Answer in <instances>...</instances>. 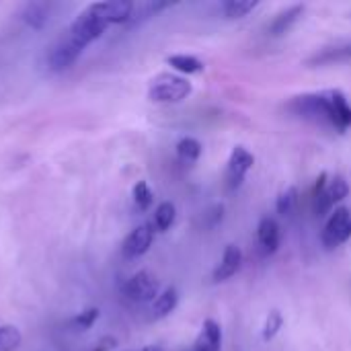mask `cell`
I'll list each match as a JSON object with an SVG mask.
<instances>
[{
	"label": "cell",
	"mask_w": 351,
	"mask_h": 351,
	"mask_svg": "<svg viewBox=\"0 0 351 351\" xmlns=\"http://www.w3.org/2000/svg\"><path fill=\"white\" fill-rule=\"evenodd\" d=\"M23 19L29 27L41 29L49 19V6L45 2H29L23 10Z\"/></svg>",
	"instance_id": "16"
},
{
	"label": "cell",
	"mask_w": 351,
	"mask_h": 351,
	"mask_svg": "<svg viewBox=\"0 0 351 351\" xmlns=\"http://www.w3.org/2000/svg\"><path fill=\"white\" fill-rule=\"evenodd\" d=\"M152 241H154V224H140L125 237L121 245V253L125 259H138L148 253Z\"/></svg>",
	"instance_id": "8"
},
{
	"label": "cell",
	"mask_w": 351,
	"mask_h": 351,
	"mask_svg": "<svg viewBox=\"0 0 351 351\" xmlns=\"http://www.w3.org/2000/svg\"><path fill=\"white\" fill-rule=\"evenodd\" d=\"M97 319H99V308H86V311H82L80 315H76V317L70 321V325H72L76 331H88V329L97 323Z\"/></svg>",
	"instance_id": "25"
},
{
	"label": "cell",
	"mask_w": 351,
	"mask_h": 351,
	"mask_svg": "<svg viewBox=\"0 0 351 351\" xmlns=\"http://www.w3.org/2000/svg\"><path fill=\"white\" fill-rule=\"evenodd\" d=\"M169 6H171L169 2H156V0L138 2V4H134V8H132V16H130L128 25H130V27L140 25L142 21H146V19L158 14L160 10H165V8H169Z\"/></svg>",
	"instance_id": "15"
},
{
	"label": "cell",
	"mask_w": 351,
	"mask_h": 351,
	"mask_svg": "<svg viewBox=\"0 0 351 351\" xmlns=\"http://www.w3.org/2000/svg\"><path fill=\"white\" fill-rule=\"evenodd\" d=\"M302 12H304V6H300V4L286 8L284 12H280V14L271 21V25H269V33H271L274 37H280V35L288 33V31H290V27H292V25L302 16Z\"/></svg>",
	"instance_id": "14"
},
{
	"label": "cell",
	"mask_w": 351,
	"mask_h": 351,
	"mask_svg": "<svg viewBox=\"0 0 351 351\" xmlns=\"http://www.w3.org/2000/svg\"><path fill=\"white\" fill-rule=\"evenodd\" d=\"M290 109L300 115L302 119H308L319 125L335 128V113H333V90L327 93H313V95H300L294 97L290 103Z\"/></svg>",
	"instance_id": "1"
},
{
	"label": "cell",
	"mask_w": 351,
	"mask_h": 351,
	"mask_svg": "<svg viewBox=\"0 0 351 351\" xmlns=\"http://www.w3.org/2000/svg\"><path fill=\"white\" fill-rule=\"evenodd\" d=\"M284 327V317L278 313V311H271L265 319V325H263V331H261V339L263 341H271L278 337L280 329Z\"/></svg>",
	"instance_id": "23"
},
{
	"label": "cell",
	"mask_w": 351,
	"mask_h": 351,
	"mask_svg": "<svg viewBox=\"0 0 351 351\" xmlns=\"http://www.w3.org/2000/svg\"><path fill=\"white\" fill-rule=\"evenodd\" d=\"M142 351H165L162 348H158V346H148V348H144Z\"/></svg>",
	"instance_id": "26"
},
{
	"label": "cell",
	"mask_w": 351,
	"mask_h": 351,
	"mask_svg": "<svg viewBox=\"0 0 351 351\" xmlns=\"http://www.w3.org/2000/svg\"><path fill=\"white\" fill-rule=\"evenodd\" d=\"M23 341V335L12 325H0V351H16Z\"/></svg>",
	"instance_id": "19"
},
{
	"label": "cell",
	"mask_w": 351,
	"mask_h": 351,
	"mask_svg": "<svg viewBox=\"0 0 351 351\" xmlns=\"http://www.w3.org/2000/svg\"><path fill=\"white\" fill-rule=\"evenodd\" d=\"M350 53H351V49H350Z\"/></svg>",
	"instance_id": "27"
},
{
	"label": "cell",
	"mask_w": 351,
	"mask_h": 351,
	"mask_svg": "<svg viewBox=\"0 0 351 351\" xmlns=\"http://www.w3.org/2000/svg\"><path fill=\"white\" fill-rule=\"evenodd\" d=\"M82 51H84V49H82L78 43H74L68 35L60 37V39L49 47V51H47V58H45L47 70H49V72H64V70H68V68L80 58Z\"/></svg>",
	"instance_id": "7"
},
{
	"label": "cell",
	"mask_w": 351,
	"mask_h": 351,
	"mask_svg": "<svg viewBox=\"0 0 351 351\" xmlns=\"http://www.w3.org/2000/svg\"><path fill=\"white\" fill-rule=\"evenodd\" d=\"M350 195V185L341 175L335 177H327V173H321V177L315 183V191H313V204H315V212L319 216L331 214L335 204L346 199Z\"/></svg>",
	"instance_id": "3"
},
{
	"label": "cell",
	"mask_w": 351,
	"mask_h": 351,
	"mask_svg": "<svg viewBox=\"0 0 351 351\" xmlns=\"http://www.w3.org/2000/svg\"><path fill=\"white\" fill-rule=\"evenodd\" d=\"M175 218H177L175 206H173L171 202H162V204L156 208V212H154V226H156V230H160V232L169 230V228L173 226Z\"/></svg>",
	"instance_id": "18"
},
{
	"label": "cell",
	"mask_w": 351,
	"mask_h": 351,
	"mask_svg": "<svg viewBox=\"0 0 351 351\" xmlns=\"http://www.w3.org/2000/svg\"><path fill=\"white\" fill-rule=\"evenodd\" d=\"M177 304H179V294H177V290H175V288L162 290V292L154 298V302H152V306H150V319L158 321V319L169 317V315L177 308Z\"/></svg>",
	"instance_id": "13"
},
{
	"label": "cell",
	"mask_w": 351,
	"mask_h": 351,
	"mask_svg": "<svg viewBox=\"0 0 351 351\" xmlns=\"http://www.w3.org/2000/svg\"><path fill=\"white\" fill-rule=\"evenodd\" d=\"M296 202H298V191H296L294 187H288L286 191L280 193V197H278V202H276L278 214H282V216L292 214L294 208H296Z\"/></svg>",
	"instance_id": "24"
},
{
	"label": "cell",
	"mask_w": 351,
	"mask_h": 351,
	"mask_svg": "<svg viewBox=\"0 0 351 351\" xmlns=\"http://www.w3.org/2000/svg\"><path fill=\"white\" fill-rule=\"evenodd\" d=\"M193 86L187 78L162 72L156 78H152L148 88V99L152 103H181L191 95Z\"/></svg>",
	"instance_id": "4"
},
{
	"label": "cell",
	"mask_w": 351,
	"mask_h": 351,
	"mask_svg": "<svg viewBox=\"0 0 351 351\" xmlns=\"http://www.w3.org/2000/svg\"><path fill=\"white\" fill-rule=\"evenodd\" d=\"M177 154L185 162H195L202 156V144L195 138H183L177 144Z\"/></svg>",
	"instance_id": "21"
},
{
	"label": "cell",
	"mask_w": 351,
	"mask_h": 351,
	"mask_svg": "<svg viewBox=\"0 0 351 351\" xmlns=\"http://www.w3.org/2000/svg\"><path fill=\"white\" fill-rule=\"evenodd\" d=\"M323 245L327 249H335L351 239V210L341 206L335 208L323 228Z\"/></svg>",
	"instance_id": "6"
},
{
	"label": "cell",
	"mask_w": 351,
	"mask_h": 351,
	"mask_svg": "<svg viewBox=\"0 0 351 351\" xmlns=\"http://www.w3.org/2000/svg\"><path fill=\"white\" fill-rule=\"evenodd\" d=\"M109 27V23L103 19V14L99 12V8H97V4L93 2V4H88L74 21H72V25L68 27V37L74 41V43H78L82 49H86L93 41H97L103 33H105V29Z\"/></svg>",
	"instance_id": "2"
},
{
	"label": "cell",
	"mask_w": 351,
	"mask_h": 351,
	"mask_svg": "<svg viewBox=\"0 0 351 351\" xmlns=\"http://www.w3.org/2000/svg\"><path fill=\"white\" fill-rule=\"evenodd\" d=\"M241 263H243V251L237 245H228L224 249L220 265L214 269V276H212L214 282H226L228 278H232L241 269Z\"/></svg>",
	"instance_id": "11"
},
{
	"label": "cell",
	"mask_w": 351,
	"mask_h": 351,
	"mask_svg": "<svg viewBox=\"0 0 351 351\" xmlns=\"http://www.w3.org/2000/svg\"><path fill=\"white\" fill-rule=\"evenodd\" d=\"M257 241H259V247L265 255H274L280 247V241H282L280 224L269 216L263 218L257 226Z\"/></svg>",
	"instance_id": "10"
},
{
	"label": "cell",
	"mask_w": 351,
	"mask_h": 351,
	"mask_svg": "<svg viewBox=\"0 0 351 351\" xmlns=\"http://www.w3.org/2000/svg\"><path fill=\"white\" fill-rule=\"evenodd\" d=\"M121 292L128 300L132 302H154V298L160 294V284L156 280L154 274L150 271H138L134 274L123 286H121Z\"/></svg>",
	"instance_id": "5"
},
{
	"label": "cell",
	"mask_w": 351,
	"mask_h": 351,
	"mask_svg": "<svg viewBox=\"0 0 351 351\" xmlns=\"http://www.w3.org/2000/svg\"><path fill=\"white\" fill-rule=\"evenodd\" d=\"M257 6L255 0H228L222 4V10L228 19H243Z\"/></svg>",
	"instance_id": "20"
},
{
	"label": "cell",
	"mask_w": 351,
	"mask_h": 351,
	"mask_svg": "<svg viewBox=\"0 0 351 351\" xmlns=\"http://www.w3.org/2000/svg\"><path fill=\"white\" fill-rule=\"evenodd\" d=\"M167 64L183 74H199L204 72V62L197 60L195 56H187V53H177V56H169Z\"/></svg>",
	"instance_id": "17"
},
{
	"label": "cell",
	"mask_w": 351,
	"mask_h": 351,
	"mask_svg": "<svg viewBox=\"0 0 351 351\" xmlns=\"http://www.w3.org/2000/svg\"><path fill=\"white\" fill-rule=\"evenodd\" d=\"M132 195H134V204H136V208L140 212H146L152 206V202H154V193H152V189H150V185L146 181H138L134 185Z\"/></svg>",
	"instance_id": "22"
},
{
	"label": "cell",
	"mask_w": 351,
	"mask_h": 351,
	"mask_svg": "<svg viewBox=\"0 0 351 351\" xmlns=\"http://www.w3.org/2000/svg\"><path fill=\"white\" fill-rule=\"evenodd\" d=\"M220 348H222V329L216 321L208 319L202 325V331L191 351H220Z\"/></svg>",
	"instance_id": "12"
},
{
	"label": "cell",
	"mask_w": 351,
	"mask_h": 351,
	"mask_svg": "<svg viewBox=\"0 0 351 351\" xmlns=\"http://www.w3.org/2000/svg\"><path fill=\"white\" fill-rule=\"evenodd\" d=\"M255 165V156L243 148V146H237L228 158V169H226V181H228V187L230 189H237L241 187V183L245 181L247 173L253 169Z\"/></svg>",
	"instance_id": "9"
}]
</instances>
